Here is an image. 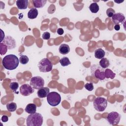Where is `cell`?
<instances>
[{"instance_id": "obj_1", "label": "cell", "mask_w": 126, "mask_h": 126, "mask_svg": "<svg viewBox=\"0 0 126 126\" xmlns=\"http://www.w3.org/2000/svg\"><path fill=\"white\" fill-rule=\"evenodd\" d=\"M19 63V59L13 54L5 56L2 61V64L4 68L10 70L16 69L18 67Z\"/></svg>"}, {"instance_id": "obj_2", "label": "cell", "mask_w": 126, "mask_h": 126, "mask_svg": "<svg viewBox=\"0 0 126 126\" xmlns=\"http://www.w3.org/2000/svg\"><path fill=\"white\" fill-rule=\"evenodd\" d=\"M43 121V117L39 113H34L29 115L26 119L28 126H41Z\"/></svg>"}, {"instance_id": "obj_3", "label": "cell", "mask_w": 126, "mask_h": 126, "mask_svg": "<svg viewBox=\"0 0 126 126\" xmlns=\"http://www.w3.org/2000/svg\"><path fill=\"white\" fill-rule=\"evenodd\" d=\"M104 71V68L97 64H93L91 67L92 75L100 80H103L105 78Z\"/></svg>"}, {"instance_id": "obj_4", "label": "cell", "mask_w": 126, "mask_h": 126, "mask_svg": "<svg viewBox=\"0 0 126 126\" xmlns=\"http://www.w3.org/2000/svg\"><path fill=\"white\" fill-rule=\"evenodd\" d=\"M107 100L102 97H96L93 101V105L94 109L99 112L105 110L107 106Z\"/></svg>"}, {"instance_id": "obj_5", "label": "cell", "mask_w": 126, "mask_h": 126, "mask_svg": "<svg viewBox=\"0 0 126 126\" xmlns=\"http://www.w3.org/2000/svg\"><path fill=\"white\" fill-rule=\"evenodd\" d=\"M47 101L49 105L56 106L59 105L61 101V96L59 94L56 92L49 93L47 96Z\"/></svg>"}, {"instance_id": "obj_6", "label": "cell", "mask_w": 126, "mask_h": 126, "mask_svg": "<svg viewBox=\"0 0 126 126\" xmlns=\"http://www.w3.org/2000/svg\"><path fill=\"white\" fill-rule=\"evenodd\" d=\"M38 67L40 72H48L52 70L53 63L48 58H43L38 63Z\"/></svg>"}, {"instance_id": "obj_7", "label": "cell", "mask_w": 126, "mask_h": 126, "mask_svg": "<svg viewBox=\"0 0 126 126\" xmlns=\"http://www.w3.org/2000/svg\"><path fill=\"white\" fill-rule=\"evenodd\" d=\"M121 118V116L119 113L113 111L108 114L106 120L109 124L114 126L118 125L119 123Z\"/></svg>"}, {"instance_id": "obj_8", "label": "cell", "mask_w": 126, "mask_h": 126, "mask_svg": "<svg viewBox=\"0 0 126 126\" xmlns=\"http://www.w3.org/2000/svg\"><path fill=\"white\" fill-rule=\"evenodd\" d=\"M30 85L34 89L39 90L44 87V80L40 76H34L30 80Z\"/></svg>"}, {"instance_id": "obj_9", "label": "cell", "mask_w": 126, "mask_h": 126, "mask_svg": "<svg viewBox=\"0 0 126 126\" xmlns=\"http://www.w3.org/2000/svg\"><path fill=\"white\" fill-rule=\"evenodd\" d=\"M20 92L22 95L28 96L34 92V89L31 85L25 84L20 87Z\"/></svg>"}, {"instance_id": "obj_10", "label": "cell", "mask_w": 126, "mask_h": 126, "mask_svg": "<svg viewBox=\"0 0 126 126\" xmlns=\"http://www.w3.org/2000/svg\"><path fill=\"white\" fill-rule=\"evenodd\" d=\"M112 22L116 25L119 24H122L125 21V17L122 13H116L114 14L112 17Z\"/></svg>"}, {"instance_id": "obj_11", "label": "cell", "mask_w": 126, "mask_h": 126, "mask_svg": "<svg viewBox=\"0 0 126 126\" xmlns=\"http://www.w3.org/2000/svg\"><path fill=\"white\" fill-rule=\"evenodd\" d=\"M3 43L5 44L8 49L11 50L15 48L16 47V42L15 40L11 36H7L3 40Z\"/></svg>"}, {"instance_id": "obj_12", "label": "cell", "mask_w": 126, "mask_h": 126, "mask_svg": "<svg viewBox=\"0 0 126 126\" xmlns=\"http://www.w3.org/2000/svg\"><path fill=\"white\" fill-rule=\"evenodd\" d=\"M50 93V89L48 87H42L38 90L37 94L39 98H44L47 97Z\"/></svg>"}, {"instance_id": "obj_13", "label": "cell", "mask_w": 126, "mask_h": 126, "mask_svg": "<svg viewBox=\"0 0 126 126\" xmlns=\"http://www.w3.org/2000/svg\"><path fill=\"white\" fill-rule=\"evenodd\" d=\"M29 3V1L27 0H17L16 1V5L19 9H27Z\"/></svg>"}, {"instance_id": "obj_14", "label": "cell", "mask_w": 126, "mask_h": 126, "mask_svg": "<svg viewBox=\"0 0 126 126\" xmlns=\"http://www.w3.org/2000/svg\"><path fill=\"white\" fill-rule=\"evenodd\" d=\"M25 111L29 114H33L36 112V105L34 103L28 104L25 109Z\"/></svg>"}, {"instance_id": "obj_15", "label": "cell", "mask_w": 126, "mask_h": 126, "mask_svg": "<svg viewBox=\"0 0 126 126\" xmlns=\"http://www.w3.org/2000/svg\"><path fill=\"white\" fill-rule=\"evenodd\" d=\"M59 52L63 55H66L70 51V48L68 45L66 44H62L59 48Z\"/></svg>"}, {"instance_id": "obj_16", "label": "cell", "mask_w": 126, "mask_h": 126, "mask_svg": "<svg viewBox=\"0 0 126 126\" xmlns=\"http://www.w3.org/2000/svg\"><path fill=\"white\" fill-rule=\"evenodd\" d=\"M38 12L36 8H32L28 13V17L29 19H33L37 17Z\"/></svg>"}, {"instance_id": "obj_17", "label": "cell", "mask_w": 126, "mask_h": 126, "mask_svg": "<svg viewBox=\"0 0 126 126\" xmlns=\"http://www.w3.org/2000/svg\"><path fill=\"white\" fill-rule=\"evenodd\" d=\"M105 55V51L101 48H98L94 51V57L98 59H101Z\"/></svg>"}, {"instance_id": "obj_18", "label": "cell", "mask_w": 126, "mask_h": 126, "mask_svg": "<svg viewBox=\"0 0 126 126\" xmlns=\"http://www.w3.org/2000/svg\"><path fill=\"white\" fill-rule=\"evenodd\" d=\"M47 0H32V3L35 8L43 7L46 4Z\"/></svg>"}, {"instance_id": "obj_19", "label": "cell", "mask_w": 126, "mask_h": 126, "mask_svg": "<svg viewBox=\"0 0 126 126\" xmlns=\"http://www.w3.org/2000/svg\"><path fill=\"white\" fill-rule=\"evenodd\" d=\"M104 74L105 78H110L111 79H114L116 76V74L114 73L112 70L109 68H107L105 70Z\"/></svg>"}, {"instance_id": "obj_20", "label": "cell", "mask_w": 126, "mask_h": 126, "mask_svg": "<svg viewBox=\"0 0 126 126\" xmlns=\"http://www.w3.org/2000/svg\"><path fill=\"white\" fill-rule=\"evenodd\" d=\"M89 9L92 13H96L99 9V7L96 2H93L90 5Z\"/></svg>"}, {"instance_id": "obj_21", "label": "cell", "mask_w": 126, "mask_h": 126, "mask_svg": "<svg viewBox=\"0 0 126 126\" xmlns=\"http://www.w3.org/2000/svg\"><path fill=\"white\" fill-rule=\"evenodd\" d=\"M99 65L103 68H106L108 67L110 64L109 61L105 58H103L99 61Z\"/></svg>"}, {"instance_id": "obj_22", "label": "cell", "mask_w": 126, "mask_h": 126, "mask_svg": "<svg viewBox=\"0 0 126 126\" xmlns=\"http://www.w3.org/2000/svg\"><path fill=\"white\" fill-rule=\"evenodd\" d=\"M6 108L9 112H14L17 109V104L13 102H9L6 104Z\"/></svg>"}, {"instance_id": "obj_23", "label": "cell", "mask_w": 126, "mask_h": 126, "mask_svg": "<svg viewBox=\"0 0 126 126\" xmlns=\"http://www.w3.org/2000/svg\"><path fill=\"white\" fill-rule=\"evenodd\" d=\"M60 63L62 66H66L71 63L68 58L64 57L60 60Z\"/></svg>"}, {"instance_id": "obj_24", "label": "cell", "mask_w": 126, "mask_h": 126, "mask_svg": "<svg viewBox=\"0 0 126 126\" xmlns=\"http://www.w3.org/2000/svg\"><path fill=\"white\" fill-rule=\"evenodd\" d=\"M29 61V59L26 55H21L19 58V62L22 64H27Z\"/></svg>"}, {"instance_id": "obj_25", "label": "cell", "mask_w": 126, "mask_h": 126, "mask_svg": "<svg viewBox=\"0 0 126 126\" xmlns=\"http://www.w3.org/2000/svg\"><path fill=\"white\" fill-rule=\"evenodd\" d=\"M7 46L3 43L1 42L0 44V55H2L5 54L7 50Z\"/></svg>"}, {"instance_id": "obj_26", "label": "cell", "mask_w": 126, "mask_h": 126, "mask_svg": "<svg viewBox=\"0 0 126 126\" xmlns=\"http://www.w3.org/2000/svg\"><path fill=\"white\" fill-rule=\"evenodd\" d=\"M9 88L13 92H15L19 88V84L16 82H12L10 84Z\"/></svg>"}, {"instance_id": "obj_27", "label": "cell", "mask_w": 126, "mask_h": 126, "mask_svg": "<svg viewBox=\"0 0 126 126\" xmlns=\"http://www.w3.org/2000/svg\"><path fill=\"white\" fill-rule=\"evenodd\" d=\"M115 13V11L112 8H108L106 10V14L108 17H112Z\"/></svg>"}, {"instance_id": "obj_28", "label": "cell", "mask_w": 126, "mask_h": 126, "mask_svg": "<svg viewBox=\"0 0 126 126\" xmlns=\"http://www.w3.org/2000/svg\"><path fill=\"white\" fill-rule=\"evenodd\" d=\"M84 87L89 91H92L94 89V85L92 83H87L85 85Z\"/></svg>"}, {"instance_id": "obj_29", "label": "cell", "mask_w": 126, "mask_h": 126, "mask_svg": "<svg viewBox=\"0 0 126 126\" xmlns=\"http://www.w3.org/2000/svg\"><path fill=\"white\" fill-rule=\"evenodd\" d=\"M50 37V33L49 32H45L42 34V38L43 39L48 40Z\"/></svg>"}, {"instance_id": "obj_30", "label": "cell", "mask_w": 126, "mask_h": 126, "mask_svg": "<svg viewBox=\"0 0 126 126\" xmlns=\"http://www.w3.org/2000/svg\"><path fill=\"white\" fill-rule=\"evenodd\" d=\"M1 121L3 122H6L8 121V117L6 115H3L1 117Z\"/></svg>"}, {"instance_id": "obj_31", "label": "cell", "mask_w": 126, "mask_h": 126, "mask_svg": "<svg viewBox=\"0 0 126 126\" xmlns=\"http://www.w3.org/2000/svg\"><path fill=\"white\" fill-rule=\"evenodd\" d=\"M57 33L59 35H62L63 32H64V31L63 29L62 28H59L58 30H57Z\"/></svg>"}, {"instance_id": "obj_32", "label": "cell", "mask_w": 126, "mask_h": 126, "mask_svg": "<svg viewBox=\"0 0 126 126\" xmlns=\"http://www.w3.org/2000/svg\"><path fill=\"white\" fill-rule=\"evenodd\" d=\"M114 29L116 30V31H119L120 30V25H118V24H116L114 26Z\"/></svg>"}]
</instances>
